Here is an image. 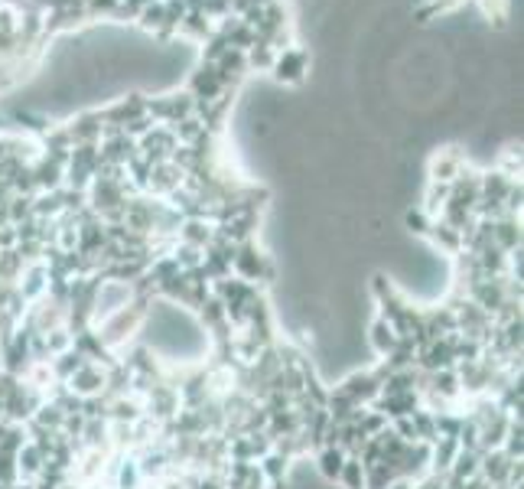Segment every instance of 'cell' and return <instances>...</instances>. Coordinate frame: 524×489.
Segmentation results:
<instances>
[{
  "label": "cell",
  "mask_w": 524,
  "mask_h": 489,
  "mask_svg": "<svg viewBox=\"0 0 524 489\" xmlns=\"http://www.w3.org/2000/svg\"><path fill=\"white\" fill-rule=\"evenodd\" d=\"M232 271L248 284H271L274 281V262L258 248L254 242H241L235 248Z\"/></svg>",
  "instance_id": "cell-1"
},
{
  "label": "cell",
  "mask_w": 524,
  "mask_h": 489,
  "mask_svg": "<svg viewBox=\"0 0 524 489\" xmlns=\"http://www.w3.org/2000/svg\"><path fill=\"white\" fill-rule=\"evenodd\" d=\"M271 73H274V79L283 82V85H300L309 73V56L303 53V49H297V46H287L283 53L274 56Z\"/></svg>",
  "instance_id": "cell-2"
},
{
  "label": "cell",
  "mask_w": 524,
  "mask_h": 489,
  "mask_svg": "<svg viewBox=\"0 0 524 489\" xmlns=\"http://www.w3.org/2000/svg\"><path fill=\"white\" fill-rule=\"evenodd\" d=\"M105 372L108 369L85 363L81 369L72 372V379L65 382V389L72 391V395H79V399H95V395H105Z\"/></svg>",
  "instance_id": "cell-3"
},
{
  "label": "cell",
  "mask_w": 524,
  "mask_h": 489,
  "mask_svg": "<svg viewBox=\"0 0 524 489\" xmlns=\"http://www.w3.org/2000/svg\"><path fill=\"white\" fill-rule=\"evenodd\" d=\"M462 170H466V160H462V154L456 150V147L440 150V154L434 157V163H430V176H434V183H452L456 176H462Z\"/></svg>",
  "instance_id": "cell-4"
},
{
  "label": "cell",
  "mask_w": 524,
  "mask_h": 489,
  "mask_svg": "<svg viewBox=\"0 0 524 489\" xmlns=\"http://www.w3.org/2000/svg\"><path fill=\"white\" fill-rule=\"evenodd\" d=\"M43 463H46V457H43V450H39L33 441H27V444L20 447V453H17V476H20V483H33L43 473Z\"/></svg>",
  "instance_id": "cell-5"
},
{
  "label": "cell",
  "mask_w": 524,
  "mask_h": 489,
  "mask_svg": "<svg viewBox=\"0 0 524 489\" xmlns=\"http://www.w3.org/2000/svg\"><path fill=\"white\" fill-rule=\"evenodd\" d=\"M290 457L287 453H281V450H271L267 457H261L258 460V467H261V473H264V480L271 483V486H283V480H287V470H290Z\"/></svg>",
  "instance_id": "cell-6"
},
{
  "label": "cell",
  "mask_w": 524,
  "mask_h": 489,
  "mask_svg": "<svg viewBox=\"0 0 524 489\" xmlns=\"http://www.w3.org/2000/svg\"><path fill=\"white\" fill-rule=\"evenodd\" d=\"M345 457L349 453L342 450V447H319L317 450V467H319V473H323L325 480H339V473H342V467H345Z\"/></svg>",
  "instance_id": "cell-7"
},
{
  "label": "cell",
  "mask_w": 524,
  "mask_h": 489,
  "mask_svg": "<svg viewBox=\"0 0 524 489\" xmlns=\"http://www.w3.org/2000/svg\"><path fill=\"white\" fill-rule=\"evenodd\" d=\"M368 339H371V346H375V353H378V356H388L391 349L401 343V336L394 333V326H391L388 320H381V317L371 323Z\"/></svg>",
  "instance_id": "cell-8"
},
{
  "label": "cell",
  "mask_w": 524,
  "mask_h": 489,
  "mask_svg": "<svg viewBox=\"0 0 524 489\" xmlns=\"http://www.w3.org/2000/svg\"><path fill=\"white\" fill-rule=\"evenodd\" d=\"M450 476L452 480H472V476H479V453L476 450H462L460 447V453H456V460H452V467H450Z\"/></svg>",
  "instance_id": "cell-9"
},
{
  "label": "cell",
  "mask_w": 524,
  "mask_h": 489,
  "mask_svg": "<svg viewBox=\"0 0 524 489\" xmlns=\"http://www.w3.org/2000/svg\"><path fill=\"white\" fill-rule=\"evenodd\" d=\"M335 483H342L345 489H365V467L359 463V457H345V467Z\"/></svg>",
  "instance_id": "cell-10"
},
{
  "label": "cell",
  "mask_w": 524,
  "mask_h": 489,
  "mask_svg": "<svg viewBox=\"0 0 524 489\" xmlns=\"http://www.w3.org/2000/svg\"><path fill=\"white\" fill-rule=\"evenodd\" d=\"M430 222H434V219L427 216L424 209H417V212H407V226H410V232H417V236H427V232H430Z\"/></svg>",
  "instance_id": "cell-11"
},
{
  "label": "cell",
  "mask_w": 524,
  "mask_h": 489,
  "mask_svg": "<svg viewBox=\"0 0 524 489\" xmlns=\"http://www.w3.org/2000/svg\"><path fill=\"white\" fill-rule=\"evenodd\" d=\"M388 489H414V483H410V480H394Z\"/></svg>",
  "instance_id": "cell-12"
}]
</instances>
